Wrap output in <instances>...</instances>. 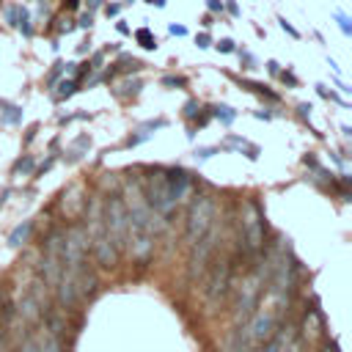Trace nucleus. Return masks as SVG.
Here are the masks:
<instances>
[{
    "instance_id": "393cba45",
    "label": "nucleus",
    "mask_w": 352,
    "mask_h": 352,
    "mask_svg": "<svg viewBox=\"0 0 352 352\" xmlns=\"http://www.w3.org/2000/svg\"><path fill=\"white\" fill-rule=\"evenodd\" d=\"M192 113H195V102H187L184 104V116H192Z\"/></svg>"
},
{
    "instance_id": "aec40b11",
    "label": "nucleus",
    "mask_w": 352,
    "mask_h": 352,
    "mask_svg": "<svg viewBox=\"0 0 352 352\" xmlns=\"http://www.w3.org/2000/svg\"><path fill=\"white\" fill-rule=\"evenodd\" d=\"M195 44H198L201 50H204V47H209V44H212V38H209V33H201V36L195 38Z\"/></svg>"
},
{
    "instance_id": "a211bd4d",
    "label": "nucleus",
    "mask_w": 352,
    "mask_h": 352,
    "mask_svg": "<svg viewBox=\"0 0 352 352\" xmlns=\"http://www.w3.org/2000/svg\"><path fill=\"white\" fill-rule=\"evenodd\" d=\"M6 121H8V124L19 121V113H16V107H6Z\"/></svg>"
},
{
    "instance_id": "6e6552de",
    "label": "nucleus",
    "mask_w": 352,
    "mask_h": 352,
    "mask_svg": "<svg viewBox=\"0 0 352 352\" xmlns=\"http://www.w3.org/2000/svg\"><path fill=\"white\" fill-rule=\"evenodd\" d=\"M242 242L248 253H258L264 248V214L256 201H245L242 206Z\"/></svg>"
},
{
    "instance_id": "dca6fc26",
    "label": "nucleus",
    "mask_w": 352,
    "mask_h": 352,
    "mask_svg": "<svg viewBox=\"0 0 352 352\" xmlns=\"http://www.w3.org/2000/svg\"><path fill=\"white\" fill-rule=\"evenodd\" d=\"M217 50L220 52H234V41L231 38H223V41H217Z\"/></svg>"
},
{
    "instance_id": "423d86ee",
    "label": "nucleus",
    "mask_w": 352,
    "mask_h": 352,
    "mask_svg": "<svg viewBox=\"0 0 352 352\" xmlns=\"http://www.w3.org/2000/svg\"><path fill=\"white\" fill-rule=\"evenodd\" d=\"M102 217H104V228H107V234L113 239L116 253H121L124 242H126V206H124V198L121 195H110L102 204Z\"/></svg>"
},
{
    "instance_id": "6ab92c4d",
    "label": "nucleus",
    "mask_w": 352,
    "mask_h": 352,
    "mask_svg": "<svg viewBox=\"0 0 352 352\" xmlns=\"http://www.w3.org/2000/svg\"><path fill=\"white\" fill-rule=\"evenodd\" d=\"M336 19H338V25H341V30H344V33L349 36L352 30H349V22H346V16H344V14H336Z\"/></svg>"
},
{
    "instance_id": "f3484780",
    "label": "nucleus",
    "mask_w": 352,
    "mask_h": 352,
    "mask_svg": "<svg viewBox=\"0 0 352 352\" xmlns=\"http://www.w3.org/2000/svg\"><path fill=\"white\" fill-rule=\"evenodd\" d=\"M69 94H74V82H72V80H69V82H60L58 96H69Z\"/></svg>"
},
{
    "instance_id": "39448f33",
    "label": "nucleus",
    "mask_w": 352,
    "mask_h": 352,
    "mask_svg": "<svg viewBox=\"0 0 352 352\" xmlns=\"http://www.w3.org/2000/svg\"><path fill=\"white\" fill-rule=\"evenodd\" d=\"M212 226H214V198L212 195H198L190 214H187V228H184L187 245L192 248Z\"/></svg>"
},
{
    "instance_id": "b1692460",
    "label": "nucleus",
    "mask_w": 352,
    "mask_h": 352,
    "mask_svg": "<svg viewBox=\"0 0 352 352\" xmlns=\"http://www.w3.org/2000/svg\"><path fill=\"white\" fill-rule=\"evenodd\" d=\"M162 82H165V85H182V82H184V80H176V77H165V80H162Z\"/></svg>"
},
{
    "instance_id": "1a4fd4ad",
    "label": "nucleus",
    "mask_w": 352,
    "mask_h": 352,
    "mask_svg": "<svg viewBox=\"0 0 352 352\" xmlns=\"http://www.w3.org/2000/svg\"><path fill=\"white\" fill-rule=\"evenodd\" d=\"M30 338H33L38 352H66L63 327H60V316L58 314H50L47 319H41L36 324V330H30Z\"/></svg>"
},
{
    "instance_id": "f8f14e48",
    "label": "nucleus",
    "mask_w": 352,
    "mask_h": 352,
    "mask_svg": "<svg viewBox=\"0 0 352 352\" xmlns=\"http://www.w3.org/2000/svg\"><path fill=\"white\" fill-rule=\"evenodd\" d=\"M135 38H138V44L146 47V50H154V47H157V38L151 36L148 28H138V30H135Z\"/></svg>"
},
{
    "instance_id": "5701e85b",
    "label": "nucleus",
    "mask_w": 352,
    "mask_h": 352,
    "mask_svg": "<svg viewBox=\"0 0 352 352\" xmlns=\"http://www.w3.org/2000/svg\"><path fill=\"white\" fill-rule=\"evenodd\" d=\"M170 33H173V36H184L187 28H182V25H170Z\"/></svg>"
},
{
    "instance_id": "f257e3e1",
    "label": "nucleus",
    "mask_w": 352,
    "mask_h": 352,
    "mask_svg": "<svg viewBox=\"0 0 352 352\" xmlns=\"http://www.w3.org/2000/svg\"><path fill=\"white\" fill-rule=\"evenodd\" d=\"M124 206H126V242H124V248L129 250V256L138 264H146L154 256V245H157L154 239H157V231L162 228V220L148 209L143 190L135 179L126 182Z\"/></svg>"
},
{
    "instance_id": "9b49d317",
    "label": "nucleus",
    "mask_w": 352,
    "mask_h": 352,
    "mask_svg": "<svg viewBox=\"0 0 352 352\" xmlns=\"http://www.w3.org/2000/svg\"><path fill=\"white\" fill-rule=\"evenodd\" d=\"M30 228H33V220H25L22 226H16V228L11 231V236H8V245H11V248H19V245H22L25 239H28Z\"/></svg>"
},
{
    "instance_id": "ddd939ff",
    "label": "nucleus",
    "mask_w": 352,
    "mask_h": 352,
    "mask_svg": "<svg viewBox=\"0 0 352 352\" xmlns=\"http://www.w3.org/2000/svg\"><path fill=\"white\" fill-rule=\"evenodd\" d=\"M214 113H217V116H220L226 124H228V121H234V116H236V113H234L231 107H226V104H223V107H214Z\"/></svg>"
},
{
    "instance_id": "c85d7f7f",
    "label": "nucleus",
    "mask_w": 352,
    "mask_h": 352,
    "mask_svg": "<svg viewBox=\"0 0 352 352\" xmlns=\"http://www.w3.org/2000/svg\"><path fill=\"white\" fill-rule=\"evenodd\" d=\"M280 77H283V82H289V85H294V77H292V74H286V72H283Z\"/></svg>"
},
{
    "instance_id": "cd10ccee",
    "label": "nucleus",
    "mask_w": 352,
    "mask_h": 352,
    "mask_svg": "<svg viewBox=\"0 0 352 352\" xmlns=\"http://www.w3.org/2000/svg\"><path fill=\"white\" fill-rule=\"evenodd\" d=\"M267 69H270L272 74H278V63H275V60H267Z\"/></svg>"
},
{
    "instance_id": "f03ea898",
    "label": "nucleus",
    "mask_w": 352,
    "mask_h": 352,
    "mask_svg": "<svg viewBox=\"0 0 352 352\" xmlns=\"http://www.w3.org/2000/svg\"><path fill=\"white\" fill-rule=\"evenodd\" d=\"M140 190H143V198H146L148 209L162 220L165 214H170L187 198V192H190V173L182 170V168H170V170L157 168V170H151L146 187H140Z\"/></svg>"
},
{
    "instance_id": "4468645a",
    "label": "nucleus",
    "mask_w": 352,
    "mask_h": 352,
    "mask_svg": "<svg viewBox=\"0 0 352 352\" xmlns=\"http://www.w3.org/2000/svg\"><path fill=\"white\" fill-rule=\"evenodd\" d=\"M30 168H33V160L30 157H25V160L16 162V173H30Z\"/></svg>"
},
{
    "instance_id": "2eb2a0df",
    "label": "nucleus",
    "mask_w": 352,
    "mask_h": 352,
    "mask_svg": "<svg viewBox=\"0 0 352 352\" xmlns=\"http://www.w3.org/2000/svg\"><path fill=\"white\" fill-rule=\"evenodd\" d=\"M278 22H280V28H283V30H286V33H289V36H292V38H300V33H297V30H294V28H292V25H289V19H283V16H280V19H278Z\"/></svg>"
},
{
    "instance_id": "a878e982",
    "label": "nucleus",
    "mask_w": 352,
    "mask_h": 352,
    "mask_svg": "<svg viewBox=\"0 0 352 352\" xmlns=\"http://www.w3.org/2000/svg\"><path fill=\"white\" fill-rule=\"evenodd\" d=\"M104 11H107V16H116V14H118V6H107Z\"/></svg>"
},
{
    "instance_id": "4be33fe9",
    "label": "nucleus",
    "mask_w": 352,
    "mask_h": 352,
    "mask_svg": "<svg viewBox=\"0 0 352 352\" xmlns=\"http://www.w3.org/2000/svg\"><path fill=\"white\" fill-rule=\"evenodd\" d=\"M206 6H209V11H223V3L220 0H206Z\"/></svg>"
},
{
    "instance_id": "c756f323",
    "label": "nucleus",
    "mask_w": 352,
    "mask_h": 352,
    "mask_svg": "<svg viewBox=\"0 0 352 352\" xmlns=\"http://www.w3.org/2000/svg\"><path fill=\"white\" fill-rule=\"evenodd\" d=\"M66 3V8H77L80 6V0H63Z\"/></svg>"
},
{
    "instance_id": "9d476101",
    "label": "nucleus",
    "mask_w": 352,
    "mask_h": 352,
    "mask_svg": "<svg viewBox=\"0 0 352 352\" xmlns=\"http://www.w3.org/2000/svg\"><path fill=\"white\" fill-rule=\"evenodd\" d=\"M214 248H217V226H212L195 245H192V253H190V264H187V275H190V280H195L204 270H206V261L212 258V253H214Z\"/></svg>"
},
{
    "instance_id": "7ed1b4c3",
    "label": "nucleus",
    "mask_w": 352,
    "mask_h": 352,
    "mask_svg": "<svg viewBox=\"0 0 352 352\" xmlns=\"http://www.w3.org/2000/svg\"><path fill=\"white\" fill-rule=\"evenodd\" d=\"M85 236H88V245H91V250H94V256H96V261H99V267H104V270H110V267H116V261H118V253H116V248H113V239H110V234H107V228H104V217H102V201L94 195L88 204H85Z\"/></svg>"
},
{
    "instance_id": "bb28decb",
    "label": "nucleus",
    "mask_w": 352,
    "mask_h": 352,
    "mask_svg": "<svg viewBox=\"0 0 352 352\" xmlns=\"http://www.w3.org/2000/svg\"><path fill=\"white\" fill-rule=\"evenodd\" d=\"M80 25H82V28H91V14H85V16L80 19Z\"/></svg>"
},
{
    "instance_id": "20e7f679",
    "label": "nucleus",
    "mask_w": 352,
    "mask_h": 352,
    "mask_svg": "<svg viewBox=\"0 0 352 352\" xmlns=\"http://www.w3.org/2000/svg\"><path fill=\"white\" fill-rule=\"evenodd\" d=\"M63 272V231H50V236L44 239V250H41V283L55 289V283L60 280Z\"/></svg>"
},
{
    "instance_id": "412c9836",
    "label": "nucleus",
    "mask_w": 352,
    "mask_h": 352,
    "mask_svg": "<svg viewBox=\"0 0 352 352\" xmlns=\"http://www.w3.org/2000/svg\"><path fill=\"white\" fill-rule=\"evenodd\" d=\"M212 151H214V148H198V151H195V160H198V157L206 160V157H212Z\"/></svg>"
},
{
    "instance_id": "0eeeda50",
    "label": "nucleus",
    "mask_w": 352,
    "mask_h": 352,
    "mask_svg": "<svg viewBox=\"0 0 352 352\" xmlns=\"http://www.w3.org/2000/svg\"><path fill=\"white\" fill-rule=\"evenodd\" d=\"M231 278H234V258H220L217 267L212 270L209 280H206V289H204V300H206V311H214L223 297L228 294L231 289Z\"/></svg>"
}]
</instances>
